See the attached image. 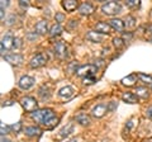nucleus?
Listing matches in <instances>:
<instances>
[{
	"instance_id": "dca6fc26",
	"label": "nucleus",
	"mask_w": 152,
	"mask_h": 142,
	"mask_svg": "<svg viewBox=\"0 0 152 142\" xmlns=\"http://www.w3.org/2000/svg\"><path fill=\"white\" fill-rule=\"evenodd\" d=\"M62 7L66 9V12H74L77 8V1L76 0H65L62 1Z\"/></svg>"
},
{
	"instance_id": "6e6552de",
	"label": "nucleus",
	"mask_w": 152,
	"mask_h": 142,
	"mask_svg": "<svg viewBox=\"0 0 152 142\" xmlns=\"http://www.w3.org/2000/svg\"><path fill=\"white\" fill-rule=\"evenodd\" d=\"M34 83H36V80L33 79L32 76H27L26 75V76L20 78L18 85H19V88L20 89H23V90H28V89H31L33 85H34Z\"/></svg>"
},
{
	"instance_id": "2eb2a0df",
	"label": "nucleus",
	"mask_w": 152,
	"mask_h": 142,
	"mask_svg": "<svg viewBox=\"0 0 152 142\" xmlns=\"http://www.w3.org/2000/svg\"><path fill=\"white\" fill-rule=\"evenodd\" d=\"M74 93H75L74 88H71V86H65V88H62V89H60V90H58V95H60L61 98L69 99V98H71V97L74 95Z\"/></svg>"
},
{
	"instance_id": "58836bf2",
	"label": "nucleus",
	"mask_w": 152,
	"mask_h": 142,
	"mask_svg": "<svg viewBox=\"0 0 152 142\" xmlns=\"http://www.w3.org/2000/svg\"><path fill=\"white\" fill-rule=\"evenodd\" d=\"M0 17H1V19H4V10L3 9H0Z\"/></svg>"
},
{
	"instance_id": "f3484780",
	"label": "nucleus",
	"mask_w": 152,
	"mask_h": 142,
	"mask_svg": "<svg viewBox=\"0 0 152 142\" xmlns=\"http://www.w3.org/2000/svg\"><path fill=\"white\" fill-rule=\"evenodd\" d=\"M136 83H137V75L134 74H131L128 76H126L124 79H122V84L126 85V86H133Z\"/></svg>"
},
{
	"instance_id": "2f4dec72",
	"label": "nucleus",
	"mask_w": 152,
	"mask_h": 142,
	"mask_svg": "<svg viewBox=\"0 0 152 142\" xmlns=\"http://www.w3.org/2000/svg\"><path fill=\"white\" fill-rule=\"evenodd\" d=\"M64 19H65V14L56 13V22H58V24H60V22H64Z\"/></svg>"
},
{
	"instance_id": "6ab92c4d",
	"label": "nucleus",
	"mask_w": 152,
	"mask_h": 142,
	"mask_svg": "<svg viewBox=\"0 0 152 142\" xmlns=\"http://www.w3.org/2000/svg\"><path fill=\"white\" fill-rule=\"evenodd\" d=\"M36 31L39 34H45L46 32H48V24H47L46 20H39L36 24Z\"/></svg>"
},
{
	"instance_id": "20e7f679",
	"label": "nucleus",
	"mask_w": 152,
	"mask_h": 142,
	"mask_svg": "<svg viewBox=\"0 0 152 142\" xmlns=\"http://www.w3.org/2000/svg\"><path fill=\"white\" fill-rule=\"evenodd\" d=\"M47 61H48V56H47V53L41 52V53H37L34 57H32L29 65H31L32 69H38V67H41V66H43Z\"/></svg>"
},
{
	"instance_id": "f257e3e1",
	"label": "nucleus",
	"mask_w": 152,
	"mask_h": 142,
	"mask_svg": "<svg viewBox=\"0 0 152 142\" xmlns=\"http://www.w3.org/2000/svg\"><path fill=\"white\" fill-rule=\"evenodd\" d=\"M32 119L43 124L46 128H53L58 123V118L55 116V112L50 108H43V109H37L32 113Z\"/></svg>"
},
{
	"instance_id": "412c9836",
	"label": "nucleus",
	"mask_w": 152,
	"mask_h": 142,
	"mask_svg": "<svg viewBox=\"0 0 152 142\" xmlns=\"http://www.w3.org/2000/svg\"><path fill=\"white\" fill-rule=\"evenodd\" d=\"M26 135L33 137V136H38L41 135V128L39 127H27L26 128Z\"/></svg>"
},
{
	"instance_id": "9b49d317",
	"label": "nucleus",
	"mask_w": 152,
	"mask_h": 142,
	"mask_svg": "<svg viewBox=\"0 0 152 142\" xmlns=\"http://www.w3.org/2000/svg\"><path fill=\"white\" fill-rule=\"evenodd\" d=\"M109 26H110L112 28H114L115 31L122 32L123 29H124V27H126V23L123 22L122 19H119V18H113V19L109 20Z\"/></svg>"
},
{
	"instance_id": "a211bd4d",
	"label": "nucleus",
	"mask_w": 152,
	"mask_h": 142,
	"mask_svg": "<svg viewBox=\"0 0 152 142\" xmlns=\"http://www.w3.org/2000/svg\"><path fill=\"white\" fill-rule=\"evenodd\" d=\"M86 40L91 41V42H102L103 34H100V33H98V32H94V31H90L86 34Z\"/></svg>"
},
{
	"instance_id": "e433bc0d",
	"label": "nucleus",
	"mask_w": 152,
	"mask_h": 142,
	"mask_svg": "<svg viewBox=\"0 0 152 142\" xmlns=\"http://www.w3.org/2000/svg\"><path fill=\"white\" fill-rule=\"evenodd\" d=\"M19 4H20L22 8H28V3L24 1V0H22V1H19Z\"/></svg>"
},
{
	"instance_id": "aec40b11",
	"label": "nucleus",
	"mask_w": 152,
	"mask_h": 142,
	"mask_svg": "<svg viewBox=\"0 0 152 142\" xmlns=\"http://www.w3.org/2000/svg\"><path fill=\"white\" fill-rule=\"evenodd\" d=\"M76 121H77L81 126H89L90 124V117L86 113H80V114L76 116Z\"/></svg>"
},
{
	"instance_id": "a878e982",
	"label": "nucleus",
	"mask_w": 152,
	"mask_h": 142,
	"mask_svg": "<svg viewBox=\"0 0 152 142\" xmlns=\"http://www.w3.org/2000/svg\"><path fill=\"white\" fill-rule=\"evenodd\" d=\"M140 4H141L140 0H127L126 1V5L128 8H137L140 7Z\"/></svg>"
},
{
	"instance_id": "4be33fe9",
	"label": "nucleus",
	"mask_w": 152,
	"mask_h": 142,
	"mask_svg": "<svg viewBox=\"0 0 152 142\" xmlns=\"http://www.w3.org/2000/svg\"><path fill=\"white\" fill-rule=\"evenodd\" d=\"M136 93H137V97H140V98H143V99L148 98V95H150V91H148V89H147V88H145V86H142V88H137Z\"/></svg>"
},
{
	"instance_id": "a19ab883",
	"label": "nucleus",
	"mask_w": 152,
	"mask_h": 142,
	"mask_svg": "<svg viewBox=\"0 0 152 142\" xmlns=\"http://www.w3.org/2000/svg\"><path fill=\"white\" fill-rule=\"evenodd\" d=\"M69 142H76V141H75V140H72V141H69Z\"/></svg>"
},
{
	"instance_id": "c9c22d12",
	"label": "nucleus",
	"mask_w": 152,
	"mask_h": 142,
	"mask_svg": "<svg viewBox=\"0 0 152 142\" xmlns=\"http://www.w3.org/2000/svg\"><path fill=\"white\" fill-rule=\"evenodd\" d=\"M14 19H15V17H14V15H10V17H9V19H8V22H7V24H13V20Z\"/></svg>"
},
{
	"instance_id": "b1692460",
	"label": "nucleus",
	"mask_w": 152,
	"mask_h": 142,
	"mask_svg": "<svg viewBox=\"0 0 152 142\" xmlns=\"http://www.w3.org/2000/svg\"><path fill=\"white\" fill-rule=\"evenodd\" d=\"M137 76H138L142 81H143L145 84H152V76H150V75H146L143 72H140V74H137Z\"/></svg>"
},
{
	"instance_id": "cd10ccee",
	"label": "nucleus",
	"mask_w": 152,
	"mask_h": 142,
	"mask_svg": "<svg viewBox=\"0 0 152 142\" xmlns=\"http://www.w3.org/2000/svg\"><path fill=\"white\" fill-rule=\"evenodd\" d=\"M96 80H95V76H86V78H84L83 79V83L85 84V85H91V84H94Z\"/></svg>"
},
{
	"instance_id": "ea45409f",
	"label": "nucleus",
	"mask_w": 152,
	"mask_h": 142,
	"mask_svg": "<svg viewBox=\"0 0 152 142\" xmlns=\"http://www.w3.org/2000/svg\"><path fill=\"white\" fill-rule=\"evenodd\" d=\"M1 142H10V141H9V140H4V138H3V140H1Z\"/></svg>"
},
{
	"instance_id": "f704fd0d",
	"label": "nucleus",
	"mask_w": 152,
	"mask_h": 142,
	"mask_svg": "<svg viewBox=\"0 0 152 142\" xmlns=\"http://www.w3.org/2000/svg\"><path fill=\"white\" fill-rule=\"evenodd\" d=\"M8 4H9V3L7 1V0H3V1L0 3V9H3V10H4V7H7Z\"/></svg>"
},
{
	"instance_id": "c756f323",
	"label": "nucleus",
	"mask_w": 152,
	"mask_h": 142,
	"mask_svg": "<svg viewBox=\"0 0 152 142\" xmlns=\"http://www.w3.org/2000/svg\"><path fill=\"white\" fill-rule=\"evenodd\" d=\"M10 128L15 132V133H19V132L22 131V123L20 122H17V123H14V124L10 127Z\"/></svg>"
},
{
	"instance_id": "423d86ee",
	"label": "nucleus",
	"mask_w": 152,
	"mask_h": 142,
	"mask_svg": "<svg viewBox=\"0 0 152 142\" xmlns=\"http://www.w3.org/2000/svg\"><path fill=\"white\" fill-rule=\"evenodd\" d=\"M109 111V107H108V104L105 103H102V104H96L94 108H93V111H91V114L93 117L95 118H102L105 113Z\"/></svg>"
},
{
	"instance_id": "39448f33",
	"label": "nucleus",
	"mask_w": 152,
	"mask_h": 142,
	"mask_svg": "<svg viewBox=\"0 0 152 142\" xmlns=\"http://www.w3.org/2000/svg\"><path fill=\"white\" fill-rule=\"evenodd\" d=\"M22 107L24 108V109L27 112H36L37 111V107H38V103L34 98H32V97H26V98H23L22 99Z\"/></svg>"
},
{
	"instance_id": "f03ea898",
	"label": "nucleus",
	"mask_w": 152,
	"mask_h": 142,
	"mask_svg": "<svg viewBox=\"0 0 152 142\" xmlns=\"http://www.w3.org/2000/svg\"><path fill=\"white\" fill-rule=\"evenodd\" d=\"M102 10L104 14H107V15H115V14L121 13L122 7L119 5V3H117V1H108L102 5Z\"/></svg>"
},
{
	"instance_id": "c85d7f7f",
	"label": "nucleus",
	"mask_w": 152,
	"mask_h": 142,
	"mask_svg": "<svg viewBox=\"0 0 152 142\" xmlns=\"http://www.w3.org/2000/svg\"><path fill=\"white\" fill-rule=\"evenodd\" d=\"M113 45L117 47V48H121V47L123 46V40L121 38V37H115V38L113 40Z\"/></svg>"
},
{
	"instance_id": "9d476101",
	"label": "nucleus",
	"mask_w": 152,
	"mask_h": 142,
	"mask_svg": "<svg viewBox=\"0 0 152 142\" xmlns=\"http://www.w3.org/2000/svg\"><path fill=\"white\" fill-rule=\"evenodd\" d=\"M110 26H109V23H105V22H99L96 23V26H95V31L98 33H100V34H109L110 33Z\"/></svg>"
},
{
	"instance_id": "5701e85b",
	"label": "nucleus",
	"mask_w": 152,
	"mask_h": 142,
	"mask_svg": "<svg viewBox=\"0 0 152 142\" xmlns=\"http://www.w3.org/2000/svg\"><path fill=\"white\" fill-rule=\"evenodd\" d=\"M61 32H62V27H61V24H53L51 27V29H50V34L51 36H58V34H61Z\"/></svg>"
},
{
	"instance_id": "79ce46f5",
	"label": "nucleus",
	"mask_w": 152,
	"mask_h": 142,
	"mask_svg": "<svg viewBox=\"0 0 152 142\" xmlns=\"http://www.w3.org/2000/svg\"><path fill=\"white\" fill-rule=\"evenodd\" d=\"M151 41H152V38H151Z\"/></svg>"
},
{
	"instance_id": "7c9ffc66",
	"label": "nucleus",
	"mask_w": 152,
	"mask_h": 142,
	"mask_svg": "<svg viewBox=\"0 0 152 142\" xmlns=\"http://www.w3.org/2000/svg\"><path fill=\"white\" fill-rule=\"evenodd\" d=\"M0 131H1V136H5L9 132V127L5 126L4 123H1V124H0Z\"/></svg>"
},
{
	"instance_id": "473e14b6",
	"label": "nucleus",
	"mask_w": 152,
	"mask_h": 142,
	"mask_svg": "<svg viewBox=\"0 0 152 142\" xmlns=\"http://www.w3.org/2000/svg\"><path fill=\"white\" fill-rule=\"evenodd\" d=\"M22 46V42L19 38H14V47H17V48H19V47Z\"/></svg>"
},
{
	"instance_id": "ddd939ff",
	"label": "nucleus",
	"mask_w": 152,
	"mask_h": 142,
	"mask_svg": "<svg viewBox=\"0 0 152 142\" xmlns=\"http://www.w3.org/2000/svg\"><path fill=\"white\" fill-rule=\"evenodd\" d=\"M13 46H14V38L10 34L5 36L3 38V41H1V53H4V48L9 50V48H12Z\"/></svg>"
},
{
	"instance_id": "4468645a",
	"label": "nucleus",
	"mask_w": 152,
	"mask_h": 142,
	"mask_svg": "<svg viewBox=\"0 0 152 142\" xmlns=\"http://www.w3.org/2000/svg\"><path fill=\"white\" fill-rule=\"evenodd\" d=\"M122 99H123V102H126V103L136 104L137 100H138V97H137L134 93H132V91H127V93H124L122 95Z\"/></svg>"
},
{
	"instance_id": "f8f14e48",
	"label": "nucleus",
	"mask_w": 152,
	"mask_h": 142,
	"mask_svg": "<svg viewBox=\"0 0 152 142\" xmlns=\"http://www.w3.org/2000/svg\"><path fill=\"white\" fill-rule=\"evenodd\" d=\"M79 13L83 14V15H90V14L94 13V7L90 3H84L79 7Z\"/></svg>"
},
{
	"instance_id": "393cba45",
	"label": "nucleus",
	"mask_w": 152,
	"mask_h": 142,
	"mask_svg": "<svg viewBox=\"0 0 152 142\" xmlns=\"http://www.w3.org/2000/svg\"><path fill=\"white\" fill-rule=\"evenodd\" d=\"M72 123H70V124H67V127H64L62 130L60 131V136L61 137H65V136H67V135H70V132H72Z\"/></svg>"
},
{
	"instance_id": "7ed1b4c3",
	"label": "nucleus",
	"mask_w": 152,
	"mask_h": 142,
	"mask_svg": "<svg viewBox=\"0 0 152 142\" xmlns=\"http://www.w3.org/2000/svg\"><path fill=\"white\" fill-rule=\"evenodd\" d=\"M96 66L95 65H83L76 70V75L81 78H86V76H94V74L96 72Z\"/></svg>"
},
{
	"instance_id": "72a5a7b5",
	"label": "nucleus",
	"mask_w": 152,
	"mask_h": 142,
	"mask_svg": "<svg viewBox=\"0 0 152 142\" xmlns=\"http://www.w3.org/2000/svg\"><path fill=\"white\" fill-rule=\"evenodd\" d=\"M146 116H147V118H150V119H152V105L148 108V109L146 111Z\"/></svg>"
},
{
	"instance_id": "bb28decb",
	"label": "nucleus",
	"mask_w": 152,
	"mask_h": 142,
	"mask_svg": "<svg viewBox=\"0 0 152 142\" xmlns=\"http://www.w3.org/2000/svg\"><path fill=\"white\" fill-rule=\"evenodd\" d=\"M124 23H126L127 27H134V26H136V19H134L133 17L129 15V17L126 18V22H124Z\"/></svg>"
},
{
	"instance_id": "1a4fd4ad",
	"label": "nucleus",
	"mask_w": 152,
	"mask_h": 142,
	"mask_svg": "<svg viewBox=\"0 0 152 142\" xmlns=\"http://www.w3.org/2000/svg\"><path fill=\"white\" fill-rule=\"evenodd\" d=\"M4 60L12 65H20L23 62V56L19 53H9L4 56Z\"/></svg>"
},
{
	"instance_id": "4c0bfd02",
	"label": "nucleus",
	"mask_w": 152,
	"mask_h": 142,
	"mask_svg": "<svg viewBox=\"0 0 152 142\" xmlns=\"http://www.w3.org/2000/svg\"><path fill=\"white\" fill-rule=\"evenodd\" d=\"M123 38H124V40H129V38H132V34H131V33H128V34H127V33H124V34H123Z\"/></svg>"
},
{
	"instance_id": "0eeeda50",
	"label": "nucleus",
	"mask_w": 152,
	"mask_h": 142,
	"mask_svg": "<svg viewBox=\"0 0 152 142\" xmlns=\"http://www.w3.org/2000/svg\"><path fill=\"white\" fill-rule=\"evenodd\" d=\"M55 55L60 59H66L67 57V46L64 42H57L55 45Z\"/></svg>"
}]
</instances>
